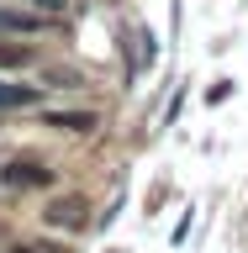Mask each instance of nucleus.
Here are the masks:
<instances>
[{
  "label": "nucleus",
  "instance_id": "obj_3",
  "mask_svg": "<svg viewBox=\"0 0 248 253\" xmlns=\"http://www.w3.org/2000/svg\"><path fill=\"white\" fill-rule=\"evenodd\" d=\"M48 216V227H63V232H85V201H58V206H48L43 211Z\"/></svg>",
  "mask_w": 248,
  "mask_h": 253
},
{
  "label": "nucleus",
  "instance_id": "obj_4",
  "mask_svg": "<svg viewBox=\"0 0 248 253\" xmlns=\"http://www.w3.org/2000/svg\"><path fill=\"white\" fill-rule=\"evenodd\" d=\"M32 63H37V53L27 42H0V69H32Z\"/></svg>",
  "mask_w": 248,
  "mask_h": 253
},
{
  "label": "nucleus",
  "instance_id": "obj_6",
  "mask_svg": "<svg viewBox=\"0 0 248 253\" xmlns=\"http://www.w3.org/2000/svg\"><path fill=\"white\" fill-rule=\"evenodd\" d=\"M0 27H11V32H43V16H27V11H0Z\"/></svg>",
  "mask_w": 248,
  "mask_h": 253
},
{
  "label": "nucleus",
  "instance_id": "obj_7",
  "mask_svg": "<svg viewBox=\"0 0 248 253\" xmlns=\"http://www.w3.org/2000/svg\"><path fill=\"white\" fill-rule=\"evenodd\" d=\"M37 5H43V11H63V5H69V0H37Z\"/></svg>",
  "mask_w": 248,
  "mask_h": 253
},
{
  "label": "nucleus",
  "instance_id": "obj_2",
  "mask_svg": "<svg viewBox=\"0 0 248 253\" xmlns=\"http://www.w3.org/2000/svg\"><path fill=\"white\" fill-rule=\"evenodd\" d=\"M37 122H43V126H58V132H69V137H85V132L100 126V116H95V111H43Z\"/></svg>",
  "mask_w": 248,
  "mask_h": 253
},
{
  "label": "nucleus",
  "instance_id": "obj_1",
  "mask_svg": "<svg viewBox=\"0 0 248 253\" xmlns=\"http://www.w3.org/2000/svg\"><path fill=\"white\" fill-rule=\"evenodd\" d=\"M0 185L5 190H37V185H53V169L37 164V158H16V164H0Z\"/></svg>",
  "mask_w": 248,
  "mask_h": 253
},
{
  "label": "nucleus",
  "instance_id": "obj_8",
  "mask_svg": "<svg viewBox=\"0 0 248 253\" xmlns=\"http://www.w3.org/2000/svg\"><path fill=\"white\" fill-rule=\"evenodd\" d=\"M16 253H48V248H16Z\"/></svg>",
  "mask_w": 248,
  "mask_h": 253
},
{
  "label": "nucleus",
  "instance_id": "obj_5",
  "mask_svg": "<svg viewBox=\"0 0 248 253\" xmlns=\"http://www.w3.org/2000/svg\"><path fill=\"white\" fill-rule=\"evenodd\" d=\"M43 100V84H0V106H32Z\"/></svg>",
  "mask_w": 248,
  "mask_h": 253
}]
</instances>
